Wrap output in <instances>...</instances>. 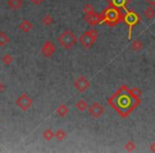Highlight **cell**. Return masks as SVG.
Here are the masks:
<instances>
[{
	"mask_svg": "<svg viewBox=\"0 0 155 153\" xmlns=\"http://www.w3.org/2000/svg\"><path fill=\"white\" fill-rule=\"evenodd\" d=\"M29 1L34 5H41V3L45 2L46 0H29Z\"/></svg>",
	"mask_w": 155,
	"mask_h": 153,
	"instance_id": "obj_25",
	"label": "cell"
},
{
	"mask_svg": "<svg viewBox=\"0 0 155 153\" xmlns=\"http://www.w3.org/2000/svg\"><path fill=\"white\" fill-rule=\"evenodd\" d=\"M127 0H114V3L117 7H124V5L127 3Z\"/></svg>",
	"mask_w": 155,
	"mask_h": 153,
	"instance_id": "obj_24",
	"label": "cell"
},
{
	"mask_svg": "<svg viewBox=\"0 0 155 153\" xmlns=\"http://www.w3.org/2000/svg\"><path fill=\"white\" fill-rule=\"evenodd\" d=\"M98 38V32L95 29L91 30H87L85 32H83L81 34V36L79 37V42L82 45V47H84L85 49H91L94 46V44L96 43Z\"/></svg>",
	"mask_w": 155,
	"mask_h": 153,
	"instance_id": "obj_2",
	"label": "cell"
},
{
	"mask_svg": "<svg viewBox=\"0 0 155 153\" xmlns=\"http://www.w3.org/2000/svg\"><path fill=\"white\" fill-rule=\"evenodd\" d=\"M88 103L85 101L84 99H80L75 102V108H77L79 112H85V111L88 110Z\"/></svg>",
	"mask_w": 155,
	"mask_h": 153,
	"instance_id": "obj_13",
	"label": "cell"
},
{
	"mask_svg": "<svg viewBox=\"0 0 155 153\" xmlns=\"http://www.w3.org/2000/svg\"><path fill=\"white\" fill-rule=\"evenodd\" d=\"M41 136L44 137V139H46V140H51L52 138H54V132L52 131L51 129H46L45 131L43 132Z\"/></svg>",
	"mask_w": 155,
	"mask_h": 153,
	"instance_id": "obj_20",
	"label": "cell"
},
{
	"mask_svg": "<svg viewBox=\"0 0 155 153\" xmlns=\"http://www.w3.org/2000/svg\"><path fill=\"white\" fill-rule=\"evenodd\" d=\"M56 51L55 44L51 41H46L41 47V53L45 58H51Z\"/></svg>",
	"mask_w": 155,
	"mask_h": 153,
	"instance_id": "obj_6",
	"label": "cell"
},
{
	"mask_svg": "<svg viewBox=\"0 0 155 153\" xmlns=\"http://www.w3.org/2000/svg\"><path fill=\"white\" fill-rule=\"evenodd\" d=\"M136 148L135 146V142L133 141V140H129V141L127 142V144L124 145V149L127 151H129V152H132V151H134Z\"/></svg>",
	"mask_w": 155,
	"mask_h": 153,
	"instance_id": "obj_22",
	"label": "cell"
},
{
	"mask_svg": "<svg viewBox=\"0 0 155 153\" xmlns=\"http://www.w3.org/2000/svg\"><path fill=\"white\" fill-rule=\"evenodd\" d=\"M142 48H143V43L140 39H135L131 45V49L135 52H139L140 50H142Z\"/></svg>",
	"mask_w": 155,
	"mask_h": 153,
	"instance_id": "obj_18",
	"label": "cell"
},
{
	"mask_svg": "<svg viewBox=\"0 0 155 153\" xmlns=\"http://www.w3.org/2000/svg\"><path fill=\"white\" fill-rule=\"evenodd\" d=\"M18 28L21 32L24 33H29L34 29V25L30 22L29 19H22L20 22V24L18 25Z\"/></svg>",
	"mask_w": 155,
	"mask_h": 153,
	"instance_id": "obj_10",
	"label": "cell"
},
{
	"mask_svg": "<svg viewBox=\"0 0 155 153\" xmlns=\"http://www.w3.org/2000/svg\"><path fill=\"white\" fill-rule=\"evenodd\" d=\"M55 112H56V115H58V117H61V118H65V117L69 114V108L65 103H62L58 106V108H56Z\"/></svg>",
	"mask_w": 155,
	"mask_h": 153,
	"instance_id": "obj_12",
	"label": "cell"
},
{
	"mask_svg": "<svg viewBox=\"0 0 155 153\" xmlns=\"http://www.w3.org/2000/svg\"><path fill=\"white\" fill-rule=\"evenodd\" d=\"M3 91H5V84H3V83L0 81V94L3 93Z\"/></svg>",
	"mask_w": 155,
	"mask_h": 153,
	"instance_id": "obj_27",
	"label": "cell"
},
{
	"mask_svg": "<svg viewBox=\"0 0 155 153\" xmlns=\"http://www.w3.org/2000/svg\"><path fill=\"white\" fill-rule=\"evenodd\" d=\"M16 105H17L22 112H27V111L32 108L33 99L28 94H21V95L16 99Z\"/></svg>",
	"mask_w": 155,
	"mask_h": 153,
	"instance_id": "obj_3",
	"label": "cell"
},
{
	"mask_svg": "<svg viewBox=\"0 0 155 153\" xmlns=\"http://www.w3.org/2000/svg\"><path fill=\"white\" fill-rule=\"evenodd\" d=\"M24 5V0H8L7 7L12 11H17L20 10Z\"/></svg>",
	"mask_w": 155,
	"mask_h": 153,
	"instance_id": "obj_11",
	"label": "cell"
},
{
	"mask_svg": "<svg viewBox=\"0 0 155 153\" xmlns=\"http://www.w3.org/2000/svg\"><path fill=\"white\" fill-rule=\"evenodd\" d=\"M1 62H2L5 66H10V65H12V63L14 62V56L12 55V53L8 52V53L3 54V55L1 56Z\"/></svg>",
	"mask_w": 155,
	"mask_h": 153,
	"instance_id": "obj_15",
	"label": "cell"
},
{
	"mask_svg": "<svg viewBox=\"0 0 155 153\" xmlns=\"http://www.w3.org/2000/svg\"><path fill=\"white\" fill-rule=\"evenodd\" d=\"M131 93L133 94L135 97H140V95H141V91H140L139 88H137V87H134V88L131 89Z\"/></svg>",
	"mask_w": 155,
	"mask_h": 153,
	"instance_id": "obj_23",
	"label": "cell"
},
{
	"mask_svg": "<svg viewBox=\"0 0 155 153\" xmlns=\"http://www.w3.org/2000/svg\"><path fill=\"white\" fill-rule=\"evenodd\" d=\"M11 42L9 34L5 31H0V47H5Z\"/></svg>",
	"mask_w": 155,
	"mask_h": 153,
	"instance_id": "obj_14",
	"label": "cell"
},
{
	"mask_svg": "<svg viewBox=\"0 0 155 153\" xmlns=\"http://www.w3.org/2000/svg\"><path fill=\"white\" fill-rule=\"evenodd\" d=\"M150 150L152 151V152H155V141L151 144V146H150Z\"/></svg>",
	"mask_w": 155,
	"mask_h": 153,
	"instance_id": "obj_28",
	"label": "cell"
},
{
	"mask_svg": "<svg viewBox=\"0 0 155 153\" xmlns=\"http://www.w3.org/2000/svg\"><path fill=\"white\" fill-rule=\"evenodd\" d=\"M54 137L58 139V141H63V140H64L65 138L67 137L66 131H65V130H63V129L56 130V131L54 132Z\"/></svg>",
	"mask_w": 155,
	"mask_h": 153,
	"instance_id": "obj_19",
	"label": "cell"
},
{
	"mask_svg": "<svg viewBox=\"0 0 155 153\" xmlns=\"http://www.w3.org/2000/svg\"><path fill=\"white\" fill-rule=\"evenodd\" d=\"M119 17H120V14H119V12L116 9H110L106 12L104 22H106L108 25L113 26V25L117 24L119 22Z\"/></svg>",
	"mask_w": 155,
	"mask_h": 153,
	"instance_id": "obj_7",
	"label": "cell"
},
{
	"mask_svg": "<svg viewBox=\"0 0 155 153\" xmlns=\"http://www.w3.org/2000/svg\"><path fill=\"white\" fill-rule=\"evenodd\" d=\"M0 122H1V120H0Z\"/></svg>",
	"mask_w": 155,
	"mask_h": 153,
	"instance_id": "obj_29",
	"label": "cell"
},
{
	"mask_svg": "<svg viewBox=\"0 0 155 153\" xmlns=\"http://www.w3.org/2000/svg\"><path fill=\"white\" fill-rule=\"evenodd\" d=\"M147 3L151 7H155V0H146Z\"/></svg>",
	"mask_w": 155,
	"mask_h": 153,
	"instance_id": "obj_26",
	"label": "cell"
},
{
	"mask_svg": "<svg viewBox=\"0 0 155 153\" xmlns=\"http://www.w3.org/2000/svg\"><path fill=\"white\" fill-rule=\"evenodd\" d=\"M84 20L89 25V26H96V25L100 24V22L103 20V17L100 14L96 13V12H93L91 14H86L84 17Z\"/></svg>",
	"mask_w": 155,
	"mask_h": 153,
	"instance_id": "obj_8",
	"label": "cell"
},
{
	"mask_svg": "<svg viewBox=\"0 0 155 153\" xmlns=\"http://www.w3.org/2000/svg\"><path fill=\"white\" fill-rule=\"evenodd\" d=\"M143 16L144 18H147V19H153V18L155 17V9L154 7H148L146 8V10H144L143 12Z\"/></svg>",
	"mask_w": 155,
	"mask_h": 153,
	"instance_id": "obj_16",
	"label": "cell"
},
{
	"mask_svg": "<svg viewBox=\"0 0 155 153\" xmlns=\"http://www.w3.org/2000/svg\"><path fill=\"white\" fill-rule=\"evenodd\" d=\"M73 86L77 88L78 91H80V93H84L86 91L87 89L89 88L91 86V81L84 77V75H79L77 78L74 79L73 81Z\"/></svg>",
	"mask_w": 155,
	"mask_h": 153,
	"instance_id": "obj_4",
	"label": "cell"
},
{
	"mask_svg": "<svg viewBox=\"0 0 155 153\" xmlns=\"http://www.w3.org/2000/svg\"><path fill=\"white\" fill-rule=\"evenodd\" d=\"M124 20H125V22H127V24L129 25V27H130V37H131L132 27H134L138 22H139V17H138V15L135 13V12L129 11L127 13V15H125Z\"/></svg>",
	"mask_w": 155,
	"mask_h": 153,
	"instance_id": "obj_9",
	"label": "cell"
},
{
	"mask_svg": "<svg viewBox=\"0 0 155 153\" xmlns=\"http://www.w3.org/2000/svg\"><path fill=\"white\" fill-rule=\"evenodd\" d=\"M77 42H78L77 35L70 30L63 31L58 36V43L66 50L71 49V48L77 44Z\"/></svg>",
	"mask_w": 155,
	"mask_h": 153,
	"instance_id": "obj_1",
	"label": "cell"
},
{
	"mask_svg": "<svg viewBox=\"0 0 155 153\" xmlns=\"http://www.w3.org/2000/svg\"><path fill=\"white\" fill-rule=\"evenodd\" d=\"M53 22H54V18L51 14H46V15H44L43 18H41V22H43V25L46 27H50L53 24Z\"/></svg>",
	"mask_w": 155,
	"mask_h": 153,
	"instance_id": "obj_17",
	"label": "cell"
},
{
	"mask_svg": "<svg viewBox=\"0 0 155 153\" xmlns=\"http://www.w3.org/2000/svg\"><path fill=\"white\" fill-rule=\"evenodd\" d=\"M88 114L91 115V117L93 118H100L104 113V108L102 104H100L99 102H94L88 106Z\"/></svg>",
	"mask_w": 155,
	"mask_h": 153,
	"instance_id": "obj_5",
	"label": "cell"
},
{
	"mask_svg": "<svg viewBox=\"0 0 155 153\" xmlns=\"http://www.w3.org/2000/svg\"><path fill=\"white\" fill-rule=\"evenodd\" d=\"M93 12H95V7H94L93 5H91V3L84 5V7H83V13H84L85 15H86V14L93 13Z\"/></svg>",
	"mask_w": 155,
	"mask_h": 153,
	"instance_id": "obj_21",
	"label": "cell"
}]
</instances>
